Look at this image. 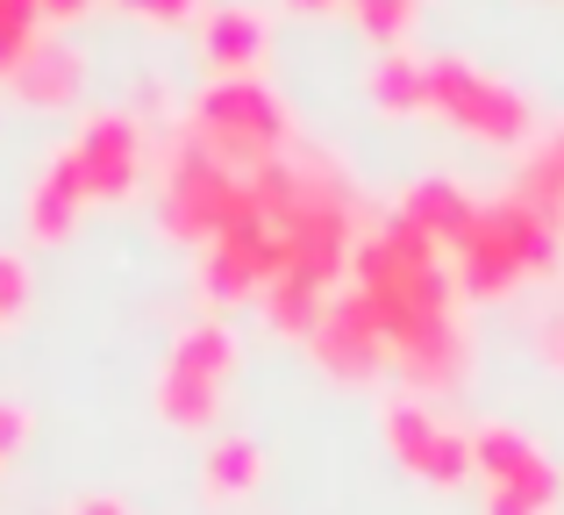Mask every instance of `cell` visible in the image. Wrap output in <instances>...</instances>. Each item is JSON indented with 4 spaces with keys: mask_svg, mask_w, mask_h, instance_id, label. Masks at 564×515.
<instances>
[{
    "mask_svg": "<svg viewBox=\"0 0 564 515\" xmlns=\"http://www.w3.org/2000/svg\"><path fill=\"white\" fill-rule=\"evenodd\" d=\"M151 165V143H143V122L129 108H94L79 122V137L65 151H51V165L36 172L22 201V229L29 244H65L79 229V215L94 201H122L129 186Z\"/></svg>",
    "mask_w": 564,
    "mask_h": 515,
    "instance_id": "obj_1",
    "label": "cell"
},
{
    "mask_svg": "<svg viewBox=\"0 0 564 515\" xmlns=\"http://www.w3.org/2000/svg\"><path fill=\"white\" fill-rule=\"evenodd\" d=\"M557 265V223L543 208H529L522 194H500V201H479L471 215V237L457 251V293L465 301H500L514 293L522 279L551 272Z\"/></svg>",
    "mask_w": 564,
    "mask_h": 515,
    "instance_id": "obj_2",
    "label": "cell"
},
{
    "mask_svg": "<svg viewBox=\"0 0 564 515\" xmlns=\"http://www.w3.org/2000/svg\"><path fill=\"white\" fill-rule=\"evenodd\" d=\"M186 137L200 143L207 158H221L229 172H258V165H272L279 151L301 143L286 100H279L264 79H215L200 100H193Z\"/></svg>",
    "mask_w": 564,
    "mask_h": 515,
    "instance_id": "obj_3",
    "label": "cell"
},
{
    "mask_svg": "<svg viewBox=\"0 0 564 515\" xmlns=\"http://www.w3.org/2000/svg\"><path fill=\"white\" fill-rule=\"evenodd\" d=\"M429 115L457 122L479 143H500V151H508V143H529V129H536L529 94H514L508 79H494V72H479L471 57H451V51L429 57Z\"/></svg>",
    "mask_w": 564,
    "mask_h": 515,
    "instance_id": "obj_4",
    "label": "cell"
},
{
    "mask_svg": "<svg viewBox=\"0 0 564 515\" xmlns=\"http://www.w3.org/2000/svg\"><path fill=\"white\" fill-rule=\"evenodd\" d=\"M236 194H243V172H229L221 158H207L200 143L180 129L172 151H165V172H158V215H165L172 237H180V244H207L221 223H229Z\"/></svg>",
    "mask_w": 564,
    "mask_h": 515,
    "instance_id": "obj_5",
    "label": "cell"
},
{
    "mask_svg": "<svg viewBox=\"0 0 564 515\" xmlns=\"http://www.w3.org/2000/svg\"><path fill=\"white\" fill-rule=\"evenodd\" d=\"M379 430H386V451H393L414 480H429V487H465V480L479 473V465H471V437L451 430L429 401H408V394L386 401Z\"/></svg>",
    "mask_w": 564,
    "mask_h": 515,
    "instance_id": "obj_6",
    "label": "cell"
},
{
    "mask_svg": "<svg viewBox=\"0 0 564 515\" xmlns=\"http://www.w3.org/2000/svg\"><path fill=\"white\" fill-rule=\"evenodd\" d=\"M307 351H315V365L329 379H344V387L379 379L386 373V322H379V308L365 301L358 287H350V293H329L322 322L307 330Z\"/></svg>",
    "mask_w": 564,
    "mask_h": 515,
    "instance_id": "obj_7",
    "label": "cell"
},
{
    "mask_svg": "<svg viewBox=\"0 0 564 515\" xmlns=\"http://www.w3.org/2000/svg\"><path fill=\"white\" fill-rule=\"evenodd\" d=\"M386 373L400 379L408 394H451L471 379V330L457 315L429 322V330H408L386 344Z\"/></svg>",
    "mask_w": 564,
    "mask_h": 515,
    "instance_id": "obj_8",
    "label": "cell"
},
{
    "mask_svg": "<svg viewBox=\"0 0 564 515\" xmlns=\"http://www.w3.org/2000/svg\"><path fill=\"white\" fill-rule=\"evenodd\" d=\"M8 94L36 115H65L86 100V51L65 36H36V51L22 57V72L8 79Z\"/></svg>",
    "mask_w": 564,
    "mask_h": 515,
    "instance_id": "obj_9",
    "label": "cell"
},
{
    "mask_svg": "<svg viewBox=\"0 0 564 515\" xmlns=\"http://www.w3.org/2000/svg\"><path fill=\"white\" fill-rule=\"evenodd\" d=\"M400 215H408L414 229H422L436 251H465V237H471V215H479V201L465 194L457 180H414L408 194H400Z\"/></svg>",
    "mask_w": 564,
    "mask_h": 515,
    "instance_id": "obj_10",
    "label": "cell"
},
{
    "mask_svg": "<svg viewBox=\"0 0 564 515\" xmlns=\"http://www.w3.org/2000/svg\"><path fill=\"white\" fill-rule=\"evenodd\" d=\"M264 43H272V29H264V14L243 8V0H221L200 29V51H207V65H215V79H250Z\"/></svg>",
    "mask_w": 564,
    "mask_h": 515,
    "instance_id": "obj_11",
    "label": "cell"
},
{
    "mask_svg": "<svg viewBox=\"0 0 564 515\" xmlns=\"http://www.w3.org/2000/svg\"><path fill=\"white\" fill-rule=\"evenodd\" d=\"M258 480H264V451L250 444V437H215V444H207V459H200V494H207L215 508L258 494Z\"/></svg>",
    "mask_w": 564,
    "mask_h": 515,
    "instance_id": "obj_12",
    "label": "cell"
},
{
    "mask_svg": "<svg viewBox=\"0 0 564 515\" xmlns=\"http://www.w3.org/2000/svg\"><path fill=\"white\" fill-rule=\"evenodd\" d=\"M158 416H165L172 430H215L221 422V379L165 365V373H158Z\"/></svg>",
    "mask_w": 564,
    "mask_h": 515,
    "instance_id": "obj_13",
    "label": "cell"
},
{
    "mask_svg": "<svg viewBox=\"0 0 564 515\" xmlns=\"http://www.w3.org/2000/svg\"><path fill=\"white\" fill-rule=\"evenodd\" d=\"M372 100H379V115H429V57L393 43L372 65Z\"/></svg>",
    "mask_w": 564,
    "mask_h": 515,
    "instance_id": "obj_14",
    "label": "cell"
},
{
    "mask_svg": "<svg viewBox=\"0 0 564 515\" xmlns=\"http://www.w3.org/2000/svg\"><path fill=\"white\" fill-rule=\"evenodd\" d=\"M536 459H543V444H536V437H522L514 422H479V430H471V465H479L486 487H500V480L529 473Z\"/></svg>",
    "mask_w": 564,
    "mask_h": 515,
    "instance_id": "obj_15",
    "label": "cell"
},
{
    "mask_svg": "<svg viewBox=\"0 0 564 515\" xmlns=\"http://www.w3.org/2000/svg\"><path fill=\"white\" fill-rule=\"evenodd\" d=\"M165 365H186V373H207V379H221V387H229V373H236V330H221L215 315H207V322H186V330L172 336Z\"/></svg>",
    "mask_w": 564,
    "mask_h": 515,
    "instance_id": "obj_16",
    "label": "cell"
},
{
    "mask_svg": "<svg viewBox=\"0 0 564 515\" xmlns=\"http://www.w3.org/2000/svg\"><path fill=\"white\" fill-rule=\"evenodd\" d=\"M557 502H564V480H557L551 459H536L529 473H514V480H500V487H486V515H551Z\"/></svg>",
    "mask_w": 564,
    "mask_h": 515,
    "instance_id": "obj_17",
    "label": "cell"
},
{
    "mask_svg": "<svg viewBox=\"0 0 564 515\" xmlns=\"http://www.w3.org/2000/svg\"><path fill=\"white\" fill-rule=\"evenodd\" d=\"M514 194H522L529 208H543L551 223H564V129H557V137H551V143H543V151L522 165Z\"/></svg>",
    "mask_w": 564,
    "mask_h": 515,
    "instance_id": "obj_18",
    "label": "cell"
},
{
    "mask_svg": "<svg viewBox=\"0 0 564 515\" xmlns=\"http://www.w3.org/2000/svg\"><path fill=\"white\" fill-rule=\"evenodd\" d=\"M36 22H43V0H0V86L36 51Z\"/></svg>",
    "mask_w": 564,
    "mask_h": 515,
    "instance_id": "obj_19",
    "label": "cell"
},
{
    "mask_svg": "<svg viewBox=\"0 0 564 515\" xmlns=\"http://www.w3.org/2000/svg\"><path fill=\"white\" fill-rule=\"evenodd\" d=\"M344 8H350V22H358L365 36L400 43L414 29V14H422V0H344Z\"/></svg>",
    "mask_w": 564,
    "mask_h": 515,
    "instance_id": "obj_20",
    "label": "cell"
},
{
    "mask_svg": "<svg viewBox=\"0 0 564 515\" xmlns=\"http://www.w3.org/2000/svg\"><path fill=\"white\" fill-rule=\"evenodd\" d=\"M29 315V258L22 251H0V336Z\"/></svg>",
    "mask_w": 564,
    "mask_h": 515,
    "instance_id": "obj_21",
    "label": "cell"
},
{
    "mask_svg": "<svg viewBox=\"0 0 564 515\" xmlns=\"http://www.w3.org/2000/svg\"><path fill=\"white\" fill-rule=\"evenodd\" d=\"M29 437H36V416H29V401H8V394H0V465L22 459Z\"/></svg>",
    "mask_w": 564,
    "mask_h": 515,
    "instance_id": "obj_22",
    "label": "cell"
},
{
    "mask_svg": "<svg viewBox=\"0 0 564 515\" xmlns=\"http://www.w3.org/2000/svg\"><path fill=\"white\" fill-rule=\"evenodd\" d=\"M137 22H151V29H180V22H193L200 14V0H122Z\"/></svg>",
    "mask_w": 564,
    "mask_h": 515,
    "instance_id": "obj_23",
    "label": "cell"
},
{
    "mask_svg": "<svg viewBox=\"0 0 564 515\" xmlns=\"http://www.w3.org/2000/svg\"><path fill=\"white\" fill-rule=\"evenodd\" d=\"M543 358H551L557 373H564V315H551V322H543Z\"/></svg>",
    "mask_w": 564,
    "mask_h": 515,
    "instance_id": "obj_24",
    "label": "cell"
},
{
    "mask_svg": "<svg viewBox=\"0 0 564 515\" xmlns=\"http://www.w3.org/2000/svg\"><path fill=\"white\" fill-rule=\"evenodd\" d=\"M72 515H129V502H115V494H86V502H72Z\"/></svg>",
    "mask_w": 564,
    "mask_h": 515,
    "instance_id": "obj_25",
    "label": "cell"
},
{
    "mask_svg": "<svg viewBox=\"0 0 564 515\" xmlns=\"http://www.w3.org/2000/svg\"><path fill=\"white\" fill-rule=\"evenodd\" d=\"M286 8H301V14H322V8H344V0H286Z\"/></svg>",
    "mask_w": 564,
    "mask_h": 515,
    "instance_id": "obj_26",
    "label": "cell"
}]
</instances>
